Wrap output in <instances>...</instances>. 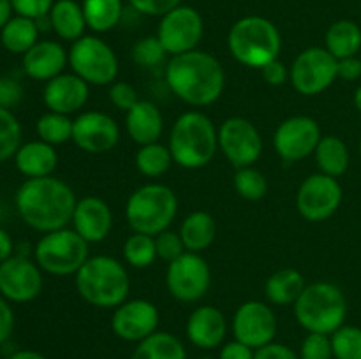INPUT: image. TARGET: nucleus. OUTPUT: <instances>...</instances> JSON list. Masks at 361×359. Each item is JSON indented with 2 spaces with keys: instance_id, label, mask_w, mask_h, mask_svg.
I'll list each match as a JSON object with an SVG mask.
<instances>
[{
  "instance_id": "nucleus-1",
  "label": "nucleus",
  "mask_w": 361,
  "mask_h": 359,
  "mask_svg": "<svg viewBox=\"0 0 361 359\" xmlns=\"http://www.w3.org/2000/svg\"><path fill=\"white\" fill-rule=\"evenodd\" d=\"M76 196L66 182L53 176L28 178L16 192V210L27 225L41 232L62 229L73 220Z\"/></svg>"
},
{
  "instance_id": "nucleus-2",
  "label": "nucleus",
  "mask_w": 361,
  "mask_h": 359,
  "mask_svg": "<svg viewBox=\"0 0 361 359\" xmlns=\"http://www.w3.org/2000/svg\"><path fill=\"white\" fill-rule=\"evenodd\" d=\"M168 87L180 101L204 108L224 92L226 74L214 55L200 49L171 56L166 67Z\"/></svg>"
},
{
  "instance_id": "nucleus-3",
  "label": "nucleus",
  "mask_w": 361,
  "mask_h": 359,
  "mask_svg": "<svg viewBox=\"0 0 361 359\" xmlns=\"http://www.w3.org/2000/svg\"><path fill=\"white\" fill-rule=\"evenodd\" d=\"M130 282L123 264L109 256L88 257L76 273V291L88 305L116 308L127 301Z\"/></svg>"
},
{
  "instance_id": "nucleus-4",
  "label": "nucleus",
  "mask_w": 361,
  "mask_h": 359,
  "mask_svg": "<svg viewBox=\"0 0 361 359\" xmlns=\"http://www.w3.org/2000/svg\"><path fill=\"white\" fill-rule=\"evenodd\" d=\"M168 148L182 168H204L219 148V130L204 113L187 111L173 123Z\"/></svg>"
},
{
  "instance_id": "nucleus-5",
  "label": "nucleus",
  "mask_w": 361,
  "mask_h": 359,
  "mask_svg": "<svg viewBox=\"0 0 361 359\" xmlns=\"http://www.w3.org/2000/svg\"><path fill=\"white\" fill-rule=\"evenodd\" d=\"M228 46L233 58L240 63L263 69L279 58L282 37L274 21L263 16H245L229 30Z\"/></svg>"
},
{
  "instance_id": "nucleus-6",
  "label": "nucleus",
  "mask_w": 361,
  "mask_h": 359,
  "mask_svg": "<svg viewBox=\"0 0 361 359\" xmlns=\"http://www.w3.org/2000/svg\"><path fill=\"white\" fill-rule=\"evenodd\" d=\"M296 320L309 333L331 334L344 326L348 301L341 289L330 282L307 285L295 303Z\"/></svg>"
},
{
  "instance_id": "nucleus-7",
  "label": "nucleus",
  "mask_w": 361,
  "mask_h": 359,
  "mask_svg": "<svg viewBox=\"0 0 361 359\" xmlns=\"http://www.w3.org/2000/svg\"><path fill=\"white\" fill-rule=\"evenodd\" d=\"M178 211V199L169 187L148 183L129 196L126 217L134 232L157 236L169 227Z\"/></svg>"
},
{
  "instance_id": "nucleus-8",
  "label": "nucleus",
  "mask_w": 361,
  "mask_h": 359,
  "mask_svg": "<svg viewBox=\"0 0 361 359\" xmlns=\"http://www.w3.org/2000/svg\"><path fill=\"white\" fill-rule=\"evenodd\" d=\"M35 263L42 271L56 277L76 275L88 259V241L74 229L46 232L34 250Z\"/></svg>"
},
{
  "instance_id": "nucleus-9",
  "label": "nucleus",
  "mask_w": 361,
  "mask_h": 359,
  "mask_svg": "<svg viewBox=\"0 0 361 359\" xmlns=\"http://www.w3.org/2000/svg\"><path fill=\"white\" fill-rule=\"evenodd\" d=\"M73 73L88 84L104 87L115 81L118 74V58L111 46L95 35H83L73 42L69 51Z\"/></svg>"
},
{
  "instance_id": "nucleus-10",
  "label": "nucleus",
  "mask_w": 361,
  "mask_h": 359,
  "mask_svg": "<svg viewBox=\"0 0 361 359\" xmlns=\"http://www.w3.org/2000/svg\"><path fill=\"white\" fill-rule=\"evenodd\" d=\"M338 77V60L326 48H307L289 69V81L302 95H317Z\"/></svg>"
},
{
  "instance_id": "nucleus-11",
  "label": "nucleus",
  "mask_w": 361,
  "mask_h": 359,
  "mask_svg": "<svg viewBox=\"0 0 361 359\" xmlns=\"http://www.w3.org/2000/svg\"><path fill=\"white\" fill-rule=\"evenodd\" d=\"M212 273L207 260L196 252H183L169 263L166 271V285L173 298L183 303H194L210 289Z\"/></svg>"
},
{
  "instance_id": "nucleus-12",
  "label": "nucleus",
  "mask_w": 361,
  "mask_h": 359,
  "mask_svg": "<svg viewBox=\"0 0 361 359\" xmlns=\"http://www.w3.org/2000/svg\"><path fill=\"white\" fill-rule=\"evenodd\" d=\"M219 148L236 169L249 168L263 151V137L250 120L231 116L219 127Z\"/></svg>"
},
{
  "instance_id": "nucleus-13",
  "label": "nucleus",
  "mask_w": 361,
  "mask_h": 359,
  "mask_svg": "<svg viewBox=\"0 0 361 359\" xmlns=\"http://www.w3.org/2000/svg\"><path fill=\"white\" fill-rule=\"evenodd\" d=\"M342 187L337 178L316 172L303 180L296 194V208L309 222H323L338 210L342 203Z\"/></svg>"
},
{
  "instance_id": "nucleus-14",
  "label": "nucleus",
  "mask_w": 361,
  "mask_h": 359,
  "mask_svg": "<svg viewBox=\"0 0 361 359\" xmlns=\"http://www.w3.org/2000/svg\"><path fill=\"white\" fill-rule=\"evenodd\" d=\"M203 18L194 7L178 6L161 18L157 37L168 55H182L192 51L203 37Z\"/></svg>"
},
{
  "instance_id": "nucleus-15",
  "label": "nucleus",
  "mask_w": 361,
  "mask_h": 359,
  "mask_svg": "<svg viewBox=\"0 0 361 359\" xmlns=\"http://www.w3.org/2000/svg\"><path fill=\"white\" fill-rule=\"evenodd\" d=\"M319 123L310 116H291L277 127L274 148L286 162H298L316 151L321 141Z\"/></svg>"
},
{
  "instance_id": "nucleus-16",
  "label": "nucleus",
  "mask_w": 361,
  "mask_h": 359,
  "mask_svg": "<svg viewBox=\"0 0 361 359\" xmlns=\"http://www.w3.org/2000/svg\"><path fill=\"white\" fill-rule=\"evenodd\" d=\"M231 327L235 340L256 351L274 341L277 334V317L267 303L247 301L235 312Z\"/></svg>"
},
{
  "instance_id": "nucleus-17",
  "label": "nucleus",
  "mask_w": 361,
  "mask_h": 359,
  "mask_svg": "<svg viewBox=\"0 0 361 359\" xmlns=\"http://www.w3.org/2000/svg\"><path fill=\"white\" fill-rule=\"evenodd\" d=\"M42 289V275L37 263L25 256H11L0 263V292L14 303L32 301Z\"/></svg>"
},
{
  "instance_id": "nucleus-18",
  "label": "nucleus",
  "mask_w": 361,
  "mask_h": 359,
  "mask_svg": "<svg viewBox=\"0 0 361 359\" xmlns=\"http://www.w3.org/2000/svg\"><path fill=\"white\" fill-rule=\"evenodd\" d=\"M120 139V127L109 115L87 111L73 120V141L87 153H106Z\"/></svg>"
},
{
  "instance_id": "nucleus-19",
  "label": "nucleus",
  "mask_w": 361,
  "mask_h": 359,
  "mask_svg": "<svg viewBox=\"0 0 361 359\" xmlns=\"http://www.w3.org/2000/svg\"><path fill=\"white\" fill-rule=\"evenodd\" d=\"M159 310L148 299H130L116 306L111 319V329L120 340L136 341L148 338L157 331Z\"/></svg>"
},
{
  "instance_id": "nucleus-20",
  "label": "nucleus",
  "mask_w": 361,
  "mask_h": 359,
  "mask_svg": "<svg viewBox=\"0 0 361 359\" xmlns=\"http://www.w3.org/2000/svg\"><path fill=\"white\" fill-rule=\"evenodd\" d=\"M88 83L76 74H60L46 83L44 104L49 111L60 115H73L80 111L88 101Z\"/></svg>"
},
{
  "instance_id": "nucleus-21",
  "label": "nucleus",
  "mask_w": 361,
  "mask_h": 359,
  "mask_svg": "<svg viewBox=\"0 0 361 359\" xmlns=\"http://www.w3.org/2000/svg\"><path fill=\"white\" fill-rule=\"evenodd\" d=\"M74 231L88 243H99L108 238L113 227V213L108 204L94 196L76 203L73 220Z\"/></svg>"
},
{
  "instance_id": "nucleus-22",
  "label": "nucleus",
  "mask_w": 361,
  "mask_h": 359,
  "mask_svg": "<svg viewBox=\"0 0 361 359\" xmlns=\"http://www.w3.org/2000/svg\"><path fill=\"white\" fill-rule=\"evenodd\" d=\"M69 62V53L56 41H37L23 55V70L28 77L48 83L60 76Z\"/></svg>"
},
{
  "instance_id": "nucleus-23",
  "label": "nucleus",
  "mask_w": 361,
  "mask_h": 359,
  "mask_svg": "<svg viewBox=\"0 0 361 359\" xmlns=\"http://www.w3.org/2000/svg\"><path fill=\"white\" fill-rule=\"evenodd\" d=\"M228 324L224 313L210 305L197 306L187 320V338L200 348H215L224 341Z\"/></svg>"
},
{
  "instance_id": "nucleus-24",
  "label": "nucleus",
  "mask_w": 361,
  "mask_h": 359,
  "mask_svg": "<svg viewBox=\"0 0 361 359\" xmlns=\"http://www.w3.org/2000/svg\"><path fill=\"white\" fill-rule=\"evenodd\" d=\"M126 129L130 139L140 146L157 143L164 130L162 113L154 102L141 101L130 108L126 115Z\"/></svg>"
},
{
  "instance_id": "nucleus-25",
  "label": "nucleus",
  "mask_w": 361,
  "mask_h": 359,
  "mask_svg": "<svg viewBox=\"0 0 361 359\" xmlns=\"http://www.w3.org/2000/svg\"><path fill=\"white\" fill-rule=\"evenodd\" d=\"M14 158H16L18 171L27 178L51 176L56 164H59V155H56L55 148L41 139L21 144Z\"/></svg>"
},
{
  "instance_id": "nucleus-26",
  "label": "nucleus",
  "mask_w": 361,
  "mask_h": 359,
  "mask_svg": "<svg viewBox=\"0 0 361 359\" xmlns=\"http://www.w3.org/2000/svg\"><path fill=\"white\" fill-rule=\"evenodd\" d=\"M51 30L63 41L76 42L83 37L87 21H85L83 7L74 0H56L49 11Z\"/></svg>"
},
{
  "instance_id": "nucleus-27",
  "label": "nucleus",
  "mask_w": 361,
  "mask_h": 359,
  "mask_svg": "<svg viewBox=\"0 0 361 359\" xmlns=\"http://www.w3.org/2000/svg\"><path fill=\"white\" fill-rule=\"evenodd\" d=\"M180 236L187 252L200 253L201 250L208 248L217 236L215 218L207 211H194L182 222Z\"/></svg>"
},
{
  "instance_id": "nucleus-28",
  "label": "nucleus",
  "mask_w": 361,
  "mask_h": 359,
  "mask_svg": "<svg viewBox=\"0 0 361 359\" xmlns=\"http://www.w3.org/2000/svg\"><path fill=\"white\" fill-rule=\"evenodd\" d=\"M305 287V278L300 271L293 270V267H284V270L275 271L268 278L267 285H264V294H267L268 301L274 305H295Z\"/></svg>"
},
{
  "instance_id": "nucleus-29",
  "label": "nucleus",
  "mask_w": 361,
  "mask_h": 359,
  "mask_svg": "<svg viewBox=\"0 0 361 359\" xmlns=\"http://www.w3.org/2000/svg\"><path fill=\"white\" fill-rule=\"evenodd\" d=\"M130 359H187V351L173 333L155 331L136 345Z\"/></svg>"
},
{
  "instance_id": "nucleus-30",
  "label": "nucleus",
  "mask_w": 361,
  "mask_h": 359,
  "mask_svg": "<svg viewBox=\"0 0 361 359\" xmlns=\"http://www.w3.org/2000/svg\"><path fill=\"white\" fill-rule=\"evenodd\" d=\"M326 49L337 60L351 58L361 51V28L351 20H338L328 28Z\"/></svg>"
},
{
  "instance_id": "nucleus-31",
  "label": "nucleus",
  "mask_w": 361,
  "mask_h": 359,
  "mask_svg": "<svg viewBox=\"0 0 361 359\" xmlns=\"http://www.w3.org/2000/svg\"><path fill=\"white\" fill-rule=\"evenodd\" d=\"M314 155H316L319 171L328 176H334V178H338V176L344 175L349 169V162H351L348 144L337 136L321 137Z\"/></svg>"
},
{
  "instance_id": "nucleus-32",
  "label": "nucleus",
  "mask_w": 361,
  "mask_h": 359,
  "mask_svg": "<svg viewBox=\"0 0 361 359\" xmlns=\"http://www.w3.org/2000/svg\"><path fill=\"white\" fill-rule=\"evenodd\" d=\"M39 27L35 20L25 16H14L0 30V41L4 48L16 55H25L39 41Z\"/></svg>"
},
{
  "instance_id": "nucleus-33",
  "label": "nucleus",
  "mask_w": 361,
  "mask_h": 359,
  "mask_svg": "<svg viewBox=\"0 0 361 359\" xmlns=\"http://www.w3.org/2000/svg\"><path fill=\"white\" fill-rule=\"evenodd\" d=\"M81 7H83L87 27L97 34L115 28L123 14L122 0H83Z\"/></svg>"
},
{
  "instance_id": "nucleus-34",
  "label": "nucleus",
  "mask_w": 361,
  "mask_h": 359,
  "mask_svg": "<svg viewBox=\"0 0 361 359\" xmlns=\"http://www.w3.org/2000/svg\"><path fill=\"white\" fill-rule=\"evenodd\" d=\"M134 160H136V168L141 175L148 176V178H157L171 168L173 155L168 146L157 141V143L143 144Z\"/></svg>"
},
{
  "instance_id": "nucleus-35",
  "label": "nucleus",
  "mask_w": 361,
  "mask_h": 359,
  "mask_svg": "<svg viewBox=\"0 0 361 359\" xmlns=\"http://www.w3.org/2000/svg\"><path fill=\"white\" fill-rule=\"evenodd\" d=\"M35 130L41 141L56 146V144H63L73 139V120L67 115L49 111L37 120Z\"/></svg>"
},
{
  "instance_id": "nucleus-36",
  "label": "nucleus",
  "mask_w": 361,
  "mask_h": 359,
  "mask_svg": "<svg viewBox=\"0 0 361 359\" xmlns=\"http://www.w3.org/2000/svg\"><path fill=\"white\" fill-rule=\"evenodd\" d=\"M123 257L127 263L134 267H148L157 259V248H155V236L134 232L123 243Z\"/></svg>"
},
{
  "instance_id": "nucleus-37",
  "label": "nucleus",
  "mask_w": 361,
  "mask_h": 359,
  "mask_svg": "<svg viewBox=\"0 0 361 359\" xmlns=\"http://www.w3.org/2000/svg\"><path fill=\"white\" fill-rule=\"evenodd\" d=\"M233 183H235L236 192L247 201H259L268 192L267 178H264L263 172L254 169L252 165L236 169Z\"/></svg>"
},
{
  "instance_id": "nucleus-38",
  "label": "nucleus",
  "mask_w": 361,
  "mask_h": 359,
  "mask_svg": "<svg viewBox=\"0 0 361 359\" xmlns=\"http://www.w3.org/2000/svg\"><path fill=\"white\" fill-rule=\"evenodd\" d=\"M21 146V125L11 109L0 108V162L7 160Z\"/></svg>"
},
{
  "instance_id": "nucleus-39",
  "label": "nucleus",
  "mask_w": 361,
  "mask_h": 359,
  "mask_svg": "<svg viewBox=\"0 0 361 359\" xmlns=\"http://www.w3.org/2000/svg\"><path fill=\"white\" fill-rule=\"evenodd\" d=\"M330 338L335 359H361V327L342 326Z\"/></svg>"
},
{
  "instance_id": "nucleus-40",
  "label": "nucleus",
  "mask_w": 361,
  "mask_h": 359,
  "mask_svg": "<svg viewBox=\"0 0 361 359\" xmlns=\"http://www.w3.org/2000/svg\"><path fill=\"white\" fill-rule=\"evenodd\" d=\"M166 48L162 42L159 41L157 35H148L137 41L133 48V60L137 65L145 67V69H152V67L161 65L166 60Z\"/></svg>"
},
{
  "instance_id": "nucleus-41",
  "label": "nucleus",
  "mask_w": 361,
  "mask_h": 359,
  "mask_svg": "<svg viewBox=\"0 0 361 359\" xmlns=\"http://www.w3.org/2000/svg\"><path fill=\"white\" fill-rule=\"evenodd\" d=\"M300 359H334L330 334L309 333L302 341Z\"/></svg>"
},
{
  "instance_id": "nucleus-42",
  "label": "nucleus",
  "mask_w": 361,
  "mask_h": 359,
  "mask_svg": "<svg viewBox=\"0 0 361 359\" xmlns=\"http://www.w3.org/2000/svg\"><path fill=\"white\" fill-rule=\"evenodd\" d=\"M155 248H157V257H161L162 260H168V263H173L183 252H187L182 236L178 232L168 231V229L155 236Z\"/></svg>"
},
{
  "instance_id": "nucleus-43",
  "label": "nucleus",
  "mask_w": 361,
  "mask_h": 359,
  "mask_svg": "<svg viewBox=\"0 0 361 359\" xmlns=\"http://www.w3.org/2000/svg\"><path fill=\"white\" fill-rule=\"evenodd\" d=\"M108 95L111 104L126 113L140 102L136 88H134L130 83H126V81H116V83H113L111 88H109Z\"/></svg>"
},
{
  "instance_id": "nucleus-44",
  "label": "nucleus",
  "mask_w": 361,
  "mask_h": 359,
  "mask_svg": "<svg viewBox=\"0 0 361 359\" xmlns=\"http://www.w3.org/2000/svg\"><path fill=\"white\" fill-rule=\"evenodd\" d=\"M136 13L145 16H164L182 6V0H127Z\"/></svg>"
},
{
  "instance_id": "nucleus-45",
  "label": "nucleus",
  "mask_w": 361,
  "mask_h": 359,
  "mask_svg": "<svg viewBox=\"0 0 361 359\" xmlns=\"http://www.w3.org/2000/svg\"><path fill=\"white\" fill-rule=\"evenodd\" d=\"M11 4L18 16L39 20L42 16H48L55 0H11Z\"/></svg>"
},
{
  "instance_id": "nucleus-46",
  "label": "nucleus",
  "mask_w": 361,
  "mask_h": 359,
  "mask_svg": "<svg viewBox=\"0 0 361 359\" xmlns=\"http://www.w3.org/2000/svg\"><path fill=\"white\" fill-rule=\"evenodd\" d=\"M23 99V87L11 76L0 77V108L13 109Z\"/></svg>"
},
{
  "instance_id": "nucleus-47",
  "label": "nucleus",
  "mask_w": 361,
  "mask_h": 359,
  "mask_svg": "<svg viewBox=\"0 0 361 359\" xmlns=\"http://www.w3.org/2000/svg\"><path fill=\"white\" fill-rule=\"evenodd\" d=\"M254 359H300V355L288 345L271 341V344L256 348Z\"/></svg>"
},
{
  "instance_id": "nucleus-48",
  "label": "nucleus",
  "mask_w": 361,
  "mask_h": 359,
  "mask_svg": "<svg viewBox=\"0 0 361 359\" xmlns=\"http://www.w3.org/2000/svg\"><path fill=\"white\" fill-rule=\"evenodd\" d=\"M261 74H263L264 81L268 84H274V87H281L286 81L289 80V69L284 65V62L281 60H274V62L267 63V65L261 69Z\"/></svg>"
},
{
  "instance_id": "nucleus-49",
  "label": "nucleus",
  "mask_w": 361,
  "mask_h": 359,
  "mask_svg": "<svg viewBox=\"0 0 361 359\" xmlns=\"http://www.w3.org/2000/svg\"><path fill=\"white\" fill-rule=\"evenodd\" d=\"M217 359H254V348L242 344V341L233 340L221 348V354Z\"/></svg>"
},
{
  "instance_id": "nucleus-50",
  "label": "nucleus",
  "mask_w": 361,
  "mask_h": 359,
  "mask_svg": "<svg viewBox=\"0 0 361 359\" xmlns=\"http://www.w3.org/2000/svg\"><path fill=\"white\" fill-rule=\"evenodd\" d=\"M14 329V313L9 303L0 296V345L9 340Z\"/></svg>"
},
{
  "instance_id": "nucleus-51",
  "label": "nucleus",
  "mask_w": 361,
  "mask_h": 359,
  "mask_svg": "<svg viewBox=\"0 0 361 359\" xmlns=\"http://www.w3.org/2000/svg\"><path fill=\"white\" fill-rule=\"evenodd\" d=\"M338 77L345 81H355L361 77V60L358 56L338 60Z\"/></svg>"
},
{
  "instance_id": "nucleus-52",
  "label": "nucleus",
  "mask_w": 361,
  "mask_h": 359,
  "mask_svg": "<svg viewBox=\"0 0 361 359\" xmlns=\"http://www.w3.org/2000/svg\"><path fill=\"white\" fill-rule=\"evenodd\" d=\"M13 253V239H11L9 232L0 229V263L7 260Z\"/></svg>"
},
{
  "instance_id": "nucleus-53",
  "label": "nucleus",
  "mask_w": 361,
  "mask_h": 359,
  "mask_svg": "<svg viewBox=\"0 0 361 359\" xmlns=\"http://www.w3.org/2000/svg\"><path fill=\"white\" fill-rule=\"evenodd\" d=\"M13 4L11 0H0V30L7 25V21L13 18Z\"/></svg>"
},
{
  "instance_id": "nucleus-54",
  "label": "nucleus",
  "mask_w": 361,
  "mask_h": 359,
  "mask_svg": "<svg viewBox=\"0 0 361 359\" xmlns=\"http://www.w3.org/2000/svg\"><path fill=\"white\" fill-rule=\"evenodd\" d=\"M9 359H48L46 355H42L41 352L35 351H18L13 355H9Z\"/></svg>"
},
{
  "instance_id": "nucleus-55",
  "label": "nucleus",
  "mask_w": 361,
  "mask_h": 359,
  "mask_svg": "<svg viewBox=\"0 0 361 359\" xmlns=\"http://www.w3.org/2000/svg\"><path fill=\"white\" fill-rule=\"evenodd\" d=\"M355 106H356V109L361 113V84L358 87V90L355 92Z\"/></svg>"
},
{
  "instance_id": "nucleus-56",
  "label": "nucleus",
  "mask_w": 361,
  "mask_h": 359,
  "mask_svg": "<svg viewBox=\"0 0 361 359\" xmlns=\"http://www.w3.org/2000/svg\"><path fill=\"white\" fill-rule=\"evenodd\" d=\"M197 359H214V358H197Z\"/></svg>"
},
{
  "instance_id": "nucleus-57",
  "label": "nucleus",
  "mask_w": 361,
  "mask_h": 359,
  "mask_svg": "<svg viewBox=\"0 0 361 359\" xmlns=\"http://www.w3.org/2000/svg\"><path fill=\"white\" fill-rule=\"evenodd\" d=\"M360 155H361V139H360Z\"/></svg>"
},
{
  "instance_id": "nucleus-58",
  "label": "nucleus",
  "mask_w": 361,
  "mask_h": 359,
  "mask_svg": "<svg viewBox=\"0 0 361 359\" xmlns=\"http://www.w3.org/2000/svg\"><path fill=\"white\" fill-rule=\"evenodd\" d=\"M104 359H111V358H104Z\"/></svg>"
},
{
  "instance_id": "nucleus-59",
  "label": "nucleus",
  "mask_w": 361,
  "mask_h": 359,
  "mask_svg": "<svg viewBox=\"0 0 361 359\" xmlns=\"http://www.w3.org/2000/svg\"><path fill=\"white\" fill-rule=\"evenodd\" d=\"M360 60H361V56H360Z\"/></svg>"
}]
</instances>
